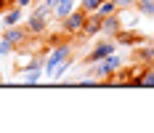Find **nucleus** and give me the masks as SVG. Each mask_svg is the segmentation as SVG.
I'll return each instance as SVG.
<instances>
[{
	"label": "nucleus",
	"mask_w": 154,
	"mask_h": 133,
	"mask_svg": "<svg viewBox=\"0 0 154 133\" xmlns=\"http://www.w3.org/2000/svg\"><path fill=\"white\" fill-rule=\"evenodd\" d=\"M120 69H122V56H120V53H112L106 59L91 64V67H88V74H91L93 80H98V83H106L109 77H114Z\"/></svg>",
	"instance_id": "obj_1"
},
{
	"label": "nucleus",
	"mask_w": 154,
	"mask_h": 133,
	"mask_svg": "<svg viewBox=\"0 0 154 133\" xmlns=\"http://www.w3.org/2000/svg\"><path fill=\"white\" fill-rule=\"evenodd\" d=\"M112 53H117V40H114V37H104V40H98V43L88 51L85 64H96V61L106 59V56H112Z\"/></svg>",
	"instance_id": "obj_2"
},
{
	"label": "nucleus",
	"mask_w": 154,
	"mask_h": 133,
	"mask_svg": "<svg viewBox=\"0 0 154 133\" xmlns=\"http://www.w3.org/2000/svg\"><path fill=\"white\" fill-rule=\"evenodd\" d=\"M85 19H88V11L75 8L69 16H64V19H61V32H64V35H80L82 27H85Z\"/></svg>",
	"instance_id": "obj_3"
},
{
	"label": "nucleus",
	"mask_w": 154,
	"mask_h": 133,
	"mask_svg": "<svg viewBox=\"0 0 154 133\" xmlns=\"http://www.w3.org/2000/svg\"><path fill=\"white\" fill-rule=\"evenodd\" d=\"M69 56H72V45L69 43H61V45H56V48H51L45 53V74H51L64 59H69Z\"/></svg>",
	"instance_id": "obj_4"
},
{
	"label": "nucleus",
	"mask_w": 154,
	"mask_h": 133,
	"mask_svg": "<svg viewBox=\"0 0 154 133\" xmlns=\"http://www.w3.org/2000/svg\"><path fill=\"white\" fill-rule=\"evenodd\" d=\"M48 30V14H43V11H32L29 19H27V32H29V37H37V35H43V32Z\"/></svg>",
	"instance_id": "obj_5"
},
{
	"label": "nucleus",
	"mask_w": 154,
	"mask_h": 133,
	"mask_svg": "<svg viewBox=\"0 0 154 133\" xmlns=\"http://www.w3.org/2000/svg\"><path fill=\"white\" fill-rule=\"evenodd\" d=\"M120 32H122V14H114V16L101 19V35H104V37H117Z\"/></svg>",
	"instance_id": "obj_6"
},
{
	"label": "nucleus",
	"mask_w": 154,
	"mask_h": 133,
	"mask_svg": "<svg viewBox=\"0 0 154 133\" xmlns=\"http://www.w3.org/2000/svg\"><path fill=\"white\" fill-rule=\"evenodd\" d=\"M0 37H5L8 43H14L16 48H21V45H24L27 40H29V32H27V30H21L19 24H14V27H5Z\"/></svg>",
	"instance_id": "obj_7"
},
{
	"label": "nucleus",
	"mask_w": 154,
	"mask_h": 133,
	"mask_svg": "<svg viewBox=\"0 0 154 133\" xmlns=\"http://www.w3.org/2000/svg\"><path fill=\"white\" fill-rule=\"evenodd\" d=\"M128 85H136V88H154V67H143L141 74H133L128 80Z\"/></svg>",
	"instance_id": "obj_8"
},
{
	"label": "nucleus",
	"mask_w": 154,
	"mask_h": 133,
	"mask_svg": "<svg viewBox=\"0 0 154 133\" xmlns=\"http://www.w3.org/2000/svg\"><path fill=\"white\" fill-rule=\"evenodd\" d=\"M80 35H82V37H98V35H101V16L98 14H88L85 27H82Z\"/></svg>",
	"instance_id": "obj_9"
},
{
	"label": "nucleus",
	"mask_w": 154,
	"mask_h": 133,
	"mask_svg": "<svg viewBox=\"0 0 154 133\" xmlns=\"http://www.w3.org/2000/svg\"><path fill=\"white\" fill-rule=\"evenodd\" d=\"M43 74H45V67H43V64H32V67H27V69L21 72V77H24L27 85H37V83L43 80Z\"/></svg>",
	"instance_id": "obj_10"
},
{
	"label": "nucleus",
	"mask_w": 154,
	"mask_h": 133,
	"mask_svg": "<svg viewBox=\"0 0 154 133\" xmlns=\"http://www.w3.org/2000/svg\"><path fill=\"white\" fill-rule=\"evenodd\" d=\"M21 19H24V8L14 5V8H8V11L3 14V24H5V27H14V24H21Z\"/></svg>",
	"instance_id": "obj_11"
},
{
	"label": "nucleus",
	"mask_w": 154,
	"mask_h": 133,
	"mask_svg": "<svg viewBox=\"0 0 154 133\" xmlns=\"http://www.w3.org/2000/svg\"><path fill=\"white\" fill-rule=\"evenodd\" d=\"M75 11V0H56V5H53V16L61 21L64 16H69Z\"/></svg>",
	"instance_id": "obj_12"
},
{
	"label": "nucleus",
	"mask_w": 154,
	"mask_h": 133,
	"mask_svg": "<svg viewBox=\"0 0 154 133\" xmlns=\"http://www.w3.org/2000/svg\"><path fill=\"white\" fill-rule=\"evenodd\" d=\"M93 14H98L101 19H106V16H114V14H120V5H117L114 0H104V3H101V5H98V8L93 11Z\"/></svg>",
	"instance_id": "obj_13"
},
{
	"label": "nucleus",
	"mask_w": 154,
	"mask_h": 133,
	"mask_svg": "<svg viewBox=\"0 0 154 133\" xmlns=\"http://www.w3.org/2000/svg\"><path fill=\"white\" fill-rule=\"evenodd\" d=\"M114 40H117V43H125V45H138V43H143V37H141V35H136V32H125V30L120 32Z\"/></svg>",
	"instance_id": "obj_14"
},
{
	"label": "nucleus",
	"mask_w": 154,
	"mask_h": 133,
	"mask_svg": "<svg viewBox=\"0 0 154 133\" xmlns=\"http://www.w3.org/2000/svg\"><path fill=\"white\" fill-rule=\"evenodd\" d=\"M133 8H136L141 16H154V0H136Z\"/></svg>",
	"instance_id": "obj_15"
},
{
	"label": "nucleus",
	"mask_w": 154,
	"mask_h": 133,
	"mask_svg": "<svg viewBox=\"0 0 154 133\" xmlns=\"http://www.w3.org/2000/svg\"><path fill=\"white\" fill-rule=\"evenodd\" d=\"M136 59H138L141 64H149V61H154V45H141L138 53H136Z\"/></svg>",
	"instance_id": "obj_16"
},
{
	"label": "nucleus",
	"mask_w": 154,
	"mask_h": 133,
	"mask_svg": "<svg viewBox=\"0 0 154 133\" xmlns=\"http://www.w3.org/2000/svg\"><path fill=\"white\" fill-rule=\"evenodd\" d=\"M14 51H16V45H14V43H8L5 37H0V59H5V56H11Z\"/></svg>",
	"instance_id": "obj_17"
},
{
	"label": "nucleus",
	"mask_w": 154,
	"mask_h": 133,
	"mask_svg": "<svg viewBox=\"0 0 154 133\" xmlns=\"http://www.w3.org/2000/svg\"><path fill=\"white\" fill-rule=\"evenodd\" d=\"M101 3H104V0H80V8H82V11H88V14H93Z\"/></svg>",
	"instance_id": "obj_18"
},
{
	"label": "nucleus",
	"mask_w": 154,
	"mask_h": 133,
	"mask_svg": "<svg viewBox=\"0 0 154 133\" xmlns=\"http://www.w3.org/2000/svg\"><path fill=\"white\" fill-rule=\"evenodd\" d=\"M117 5H120V11H128V8H133V3L136 0H114Z\"/></svg>",
	"instance_id": "obj_19"
},
{
	"label": "nucleus",
	"mask_w": 154,
	"mask_h": 133,
	"mask_svg": "<svg viewBox=\"0 0 154 133\" xmlns=\"http://www.w3.org/2000/svg\"><path fill=\"white\" fill-rule=\"evenodd\" d=\"M32 3H35V0H14V5H19V8H29Z\"/></svg>",
	"instance_id": "obj_20"
}]
</instances>
